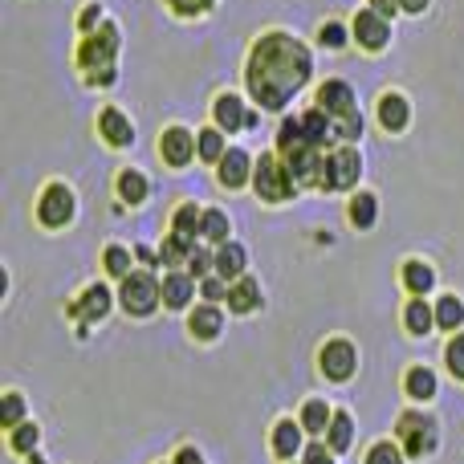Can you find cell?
Here are the masks:
<instances>
[{"label": "cell", "mask_w": 464, "mask_h": 464, "mask_svg": "<svg viewBox=\"0 0 464 464\" xmlns=\"http://www.w3.org/2000/svg\"><path fill=\"white\" fill-rule=\"evenodd\" d=\"M314 70L310 49L289 33H265L248 53L245 86L261 111H285V102L305 86Z\"/></svg>", "instance_id": "obj_1"}, {"label": "cell", "mask_w": 464, "mask_h": 464, "mask_svg": "<svg viewBox=\"0 0 464 464\" xmlns=\"http://www.w3.org/2000/svg\"><path fill=\"white\" fill-rule=\"evenodd\" d=\"M395 440L411 460H424L440 449V424L428 411H403L400 424H395Z\"/></svg>", "instance_id": "obj_2"}, {"label": "cell", "mask_w": 464, "mask_h": 464, "mask_svg": "<svg viewBox=\"0 0 464 464\" xmlns=\"http://www.w3.org/2000/svg\"><path fill=\"white\" fill-rule=\"evenodd\" d=\"M119 305L130 314V318H147V314H155L163 305V281L147 269H135L130 277H122Z\"/></svg>", "instance_id": "obj_3"}, {"label": "cell", "mask_w": 464, "mask_h": 464, "mask_svg": "<svg viewBox=\"0 0 464 464\" xmlns=\"http://www.w3.org/2000/svg\"><path fill=\"white\" fill-rule=\"evenodd\" d=\"M253 188H256V196H261L265 204H281V200H289V196L297 192V184H294V176L285 171V160H281V155H261V160H256Z\"/></svg>", "instance_id": "obj_4"}, {"label": "cell", "mask_w": 464, "mask_h": 464, "mask_svg": "<svg viewBox=\"0 0 464 464\" xmlns=\"http://www.w3.org/2000/svg\"><path fill=\"white\" fill-rule=\"evenodd\" d=\"M359 176H362V160L354 147H338L322 160V176H318V188L322 192H351L359 188Z\"/></svg>", "instance_id": "obj_5"}, {"label": "cell", "mask_w": 464, "mask_h": 464, "mask_svg": "<svg viewBox=\"0 0 464 464\" xmlns=\"http://www.w3.org/2000/svg\"><path fill=\"white\" fill-rule=\"evenodd\" d=\"M318 371L330 383H346V379L359 371V346L351 338H326L318 351Z\"/></svg>", "instance_id": "obj_6"}, {"label": "cell", "mask_w": 464, "mask_h": 464, "mask_svg": "<svg viewBox=\"0 0 464 464\" xmlns=\"http://www.w3.org/2000/svg\"><path fill=\"white\" fill-rule=\"evenodd\" d=\"M114 53H119V29L111 21H102L94 33H86V41L78 49V62H82V70L98 73V70H111Z\"/></svg>", "instance_id": "obj_7"}, {"label": "cell", "mask_w": 464, "mask_h": 464, "mask_svg": "<svg viewBox=\"0 0 464 464\" xmlns=\"http://www.w3.org/2000/svg\"><path fill=\"white\" fill-rule=\"evenodd\" d=\"M73 212H78V200H73V192L65 184H49L45 192H41L37 200V220L45 228H65L73 220Z\"/></svg>", "instance_id": "obj_8"}, {"label": "cell", "mask_w": 464, "mask_h": 464, "mask_svg": "<svg viewBox=\"0 0 464 464\" xmlns=\"http://www.w3.org/2000/svg\"><path fill=\"white\" fill-rule=\"evenodd\" d=\"M160 155L163 163H171V168H188V163L200 155V147H196V135L184 127H168L160 139Z\"/></svg>", "instance_id": "obj_9"}, {"label": "cell", "mask_w": 464, "mask_h": 464, "mask_svg": "<svg viewBox=\"0 0 464 464\" xmlns=\"http://www.w3.org/2000/svg\"><path fill=\"white\" fill-rule=\"evenodd\" d=\"M354 41H359L362 49H371V53H379V49L392 41V21H383L375 8H362V13L354 16Z\"/></svg>", "instance_id": "obj_10"}, {"label": "cell", "mask_w": 464, "mask_h": 464, "mask_svg": "<svg viewBox=\"0 0 464 464\" xmlns=\"http://www.w3.org/2000/svg\"><path fill=\"white\" fill-rule=\"evenodd\" d=\"M318 111H326L334 122L359 114V111H354V94H351V86H346V82H322V86H318Z\"/></svg>", "instance_id": "obj_11"}, {"label": "cell", "mask_w": 464, "mask_h": 464, "mask_svg": "<svg viewBox=\"0 0 464 464\" xmlns=\"http://www.w3.org/2000/svg\"><path fill=\"white\" fill-rule=\"evenodd\" d=\"M273 452H277V460L294 464L297 457L305 452V428L302 420H281L277 428H273Z\"/></svg>", "instance_id": "obj_12"}, {"label": "cell", "mask_w": 464, "mask_h": 464, "mask_svg": "<svg viewBox=\"0 0 464 464\" xmlns=\"http://www.w3.org/2000/svg\"><path fill=\"white\" fill-rule=\"evenodd\" d=\"M220 330H225V310H220L217 302L196 305L192 318H188V334H192L196 343H212V338H220Z\"/></svg>", "instance_id": "obj_13"}, {"label": "cell", "mask_w": 464, "mask_h": 464, "mask_svg": "<svg viewBox=\"0 0 464 464\" xmlns=\"http://www.w3.org/2000/svg\"><path fill=\"white\" fill-rule=\"evenodd\" d=\"M111 305H114L111 285H90L86 294L70 305V314H73V318H82V322H102L106 314H111Z\"/></svg>", "instance_id": "obj_14"}, {"label": "cell", "mask_w": 464, "mask_h": 464, "mask_svg": "<svg viewBox=\"0 0 464 464\" xmlns=\"http://www.w3.org/2000/svg\"><path fill=\"white\" fill-rule=\"evenodd\" d=\"M192 297H196V277L192 273H184V269L163 273V305H168V310H188Z\"/></svg>", "instance_id": "obj_15"}, {"label": "cell", "mask_w": 464, "mask_h": 464, "mask_svg": "<svg viewBox=\"0 0 464 464\" xmlns=\"http://www.w3.org/2000/svg\"><path fill=\"white\" fill-rule=\"evenodd\" d=\"M253 168H256V163L248 160L240 147H228V155L217 163V179H220L225 188H245L248 179H253Z\"/></svg>", "instance_id": "obj_16"}, {"label": "cell", "mask_w": 464, "mask_h": 464, "mask_svg": "<svg viewBox=\"0 0 464 464\" xmlns=\"http://www.w3.org/2000/svg\"><path fill=\"white\" fill-rule=\"evenodd\" d=\"M98 130H102V139L111 147H130V143H135V127H130V119L122 111H114V106H106V111H102Z\"/></svg>", "instance_id": "obj_17"}, {"label": "cell", "mask_w": 464, "mask_h": 464, "mask_svg": "<svg viewBox=\"0 0 464 464\" xmlns=\"http://www.w3.org/2000/svg\"><path fill=\"white\" fill-rule=\"evenodd\" d=\"M245 265H248L245 245H237V240H225V245H217V277H225L228 285H232V281L245 277Z\"/></svg>", "instance_id": "obj_18"}, {"label": "cell", "mask_w": 464, "mask_h": 464, "mask_svg": "<svg viewBox=\"0 0 464 464\" xmlns=\"http://www.w3.org/2000/svg\"><path fill=\"white\" fill-rule=\"evenodd\" d=\"M403 326H408V334L428 338L436 330V305H428L424 297H411V302L403 305Z\"/></svg>", "instance_id": "obj_19"}, {"label": "cell", "mask_w": 464, "mask_h": 464, "mask_svg": "<svg viewBox=\"0 0 464 464\" xmlns=\"http://www.w3.org/2000/svg\"><path fill=\"white\" fill-rule=\"evenodd\" d=\"M228 310L232 314H253L261 310V281L256 277H240L228 285Z\"/></svg>", "instance_id": "obj_20"}, {"label": "cell", "mask_w": 464, "mask_h": 464, "mask_svg": "<svg viewBox=\"0 0 464 464\" xmlns=\"http://www.w3.org/2000/svg\"><path fill=\"white\" fill-rule=\"evenodd\" d=\"M379 122H383V130L400 135V130L411 122V106H408V98H403V94H383V98H379Z\"/></svg>", "instance_id": "obj_21"}, {"label": "cell", "mask_w": 464, "mask_h": 464, "mask_svg": "<svg viewBox=\"0 0 464 464\" xmlns=\"http://www.w3.org/2000/svg\"><path fill=\"white\" fill-rule=\"evenodd\" d=\"M297 420H302L305 436H326L330 420H334V408H330L326 400H305L302 411H297Z\"/></svg>", "instance_id": "obj_22"}, {"label": "cell", "mask_w": 464, "mask_h": 464, "mask_svg": "<svg viewBox=\"0 0 464 464\" xmlns=\"http://www.w3.org/2000/svg\"><path fill=\"white\" fill-rule=\"evenodd\" d=\"M212 114H217V127H220V130H240V127H248V111H245V102H240L237 94H220L217 106H212Z\"/></svg>", "instance_id": "obj_23"}, {"label": "cell", "mask_w": 464, "mask_h": 464, "mask_svg": "<svg viewBox=\"0 0 464 464\" xmlns=\"http://www.w3.org/2000/svg\"><path fill=\"white\" fill-rule=\"evenodd\" d=\"M403 387H408V395L416 403H432L436 392H440V383H436V371H428V367H408V375H403Z\"/></svg>", "instance_id": "obj_24"}, {"label": "cell", "mask_w": 464, "mask_h": 464, "mask_svg": "<svg viewBox=\"0 0 464 464\" xmlns=\"http://www.w3.org/2000/svg\"><path fill=\"white\" fill-rule=\"evenodd\" d=\"M326 449L334 452V457H343V452H351V444H354V420L346 416V411H334V420H330V428H326Z\"/></svg>", "instance_id": "obj_25"}, {"label": "cell", "mask_w": 464, "mask_h": 464, "mask_svg": "<svg viewBox=\"0 0 464 464\" xmlns=\"http://www.w3.org/2000/svg\"><path fill=\"white\" fill-rule=\"evenodd\" d=\"M432 285H436L432 265H424V261H408V265H403V289H408L411 297H428V294H432Z\"/></svg>", "instance_id": "obj_26"}, {"label": "cell", "mask_w": 464, "mask_h": 464, "mask_svg": "<svg viewBox=\"0 0 464 464\" xmlns=\"http://www.w3.org/2000/svg\"><path fill=\"white\" fill-rule=\"evenodd\" d=\"M302 130H305V143H314L322 151V147H326V139L334 135V119H330L326 111H305L302 114Z\"/></svg>", "instance_id": "obj_27"}, {"label": "cell", "mask_w": 464, "mask_h": 464, "mask_svg": "<svg viewBox=\"0 0 464 464\" xmlns=\"http://www.w3.org/2000/svg\"><path fill=\"white\" fill-rule=\"evenodd\" d=\"M147 196H151V184H147L143 171H119V200H122V204L139 208Z\"/></svg>", "instance_id": "obj_28"}, {"label": "cell", "mask_w": 464, "mask_h": 464, "mask_svg": "<svg viewBox=\"0 0 464 464\" xmlns=\"http://www.w3.org/2000/svg\"><path fill=\"white\" fill-rule=\"evenodd\" d=\"M346 217H351L354 228L367 232L371 225H375V217H379V200H375L371 192H354V196H351V208H346Z\"/></svg>", "instance_id": "obj_29"}, {"label": "cell", "mask_w": 464, "mask_h": 464, "mask_svg": "<svg viewBox=\"0 0 464 464\" xmlns=\"http://www.w3.org/2000/svg\"><path fill=\"white\" fill-rule=\"evenodd\" d=\"M436 326L449 330V334H457V330L464 326V302L457 294H449V297H440V302H436Z\"/></svg>", "instance_id": "obj_30"}, {"label": "cell", "mask_w": 464, "mask_h": 464, "mask_svg": "<svg viewBox=\"0 0 464 464\" xmlns=\"http://www.w3.org/2000/svg\"><path fill=\"white\" fill-rule=\"evenodd\" d=\"M192 253H196V240L192 237H179V232H171V237L163 240V248H160L163 265H171V269L188 265V256H192Z\"/></svg>", "instance_id": "obj_31"}, {"label": "cell", "mask_w": 464, "mask_h": 464, "mask_svg": "<svg viewBox=\"0 0 464 464\" xmlns=\"http://www.w3.org/2000/svg\"><path fill=\"white\" fill-rule=\"evenodd\" d=\"M37 444H41V428L33 424V420H24L21 428H13V432H8V449H13L16 457H33V452H37Z\"/></svg>", "instance_id": "obj_32"}, {"label": "cell", "mask_w": 464, "mask_h": 464, "mask_svg": "<svg viewBox=\"0 0 464 464\" xmlns=\"http://www.w3.org/2000/svg\"><path fill=\"white\" fill-rule=\"evenodd\" d=\"M171 232H179V237H200L204 232V212L196 208V204H179L176 217H171Z\"/></svg>", "instance_id": "obj_33"}, {"label": "cell", "mask_w": 464, "mask_h": 464, "mask_svg": "<svg viewBox=\"0 0 464 464\" xmlns=\"http://www.w3.org/2000/svg\"><path fill=\"white\" fill-rule=\"evenodd\" d=\"M196 147H200V160H208V163H220V160L228 155V147H225V130H220V127L200 130V135H196Z\"/></svg>", "instance_id": "obj_34"}, {"label": "cell", "mask_w": 464, "mask_h": 464, "mask_svg": "<svg viewBox=\"0 0 464 464\" xmlns=\"http://www.w3.org/2000/svg\"><path fill=\"white\" fill-rule=\"evenodd\" d=\"M21 424H24V395L8 392L5 400H0V428L13 432V428H21Z\"/></svg>", "instance_id": "obj_35"}, {"label": "cell", "mask_w": 464, "mask_h": 464, "mask_svg": "<svg viewBox=\"0 0 464 464\" xmlns=\"http://www.w3.org/2000/svg\"><path fill=\"white\" fill-rule=\"evenodd\" d=\"M204 240H212V245H225L228 240V217L220 208H204Z\"/></svg>", "instance_id": "obj_36"}, {"label": "cell", "mask_w": 464, "mask_h": 464, "mask_svg": "<svg viewBox=\"0 0 464 464\" xmlns=\"http://www.w3.org/2000/svg\"><path fill=\"white\" fill-rule=\"evenodd\" d=\"M408 452L400 449V440H375L367 452V464H403Z\"/></svg>", "instance_id": "obj_37"}, {"label": "cell", "mask_w": 464, "mask_h": 464, "mask_svg": "<svg viewBox=\"0 0 464 464\" xmlns=\"http://www.w3.org/2000/svg\"><path fill=\"white\" fill-rule=\"evenodd\" d=\"M188 273H192V277H212V273H217V248H204V245H196V253L188 256Z\"/></svg>", "instance_id": "obj_38"}, {"label": "cell", "mask_w": 464, "mask_h": 464, "mask_svg": "<svg viewBox=\"0 0 464 464\" xmlns=\"http://www.w3.org/2000/svg\"><path fill=\"white\" fill-rule=\"evenodd\" d=\"M102 261H106V273H111V277H119V281L135 273V269H130V248H122V245H111V248H106Z\"/></svg>", "instance_id": "obj_39"}, {"label": "cell", "mask_w": 464, "mask_h": 464, "mask_svg": "<svg viewBox=\"0 0 464 464\" xmlns=\"http://www.w3.org/2000/svg\"><path fill=\"white\" fill-rule=\"evenodd\" d=\"M444 367H449V375L464 379V330L449 338V346H444Z\"/></svg>", "instance_id": "obj_40"}, {"label": "cell", "mask_w": 464, "mask_h": 464, "mask_svg": "<svg viewBox=\"0 0 464 464\" xmlns=\"http://www.w3.org/2000/svg\"><path fill=\"white\" fill-rule=\"evenodd\" d=\"M302 139H305L302 119H285V122H281V130H277V155H281V151H289L294 143H302Z\"/></svg>", "instance_id": "obj_41"}, {"label": "cell", "mask_w": 464, "mask_h": 464, "mask_svg": "<svg viewBox=\"0 0 464 464\" xmlns=\"http://www.w3.org/2000/svg\"><path fill=\"white\" fill-rule=\"evenodd\" d=\"M200 297L204 302H228V281L225 277H217V273H212V277H204L200 281Z\"/></svg>", "instance_id": "obj_42"}, {"label": "cell", "mask_w": 464, "mask_h": 464, "mask_svg": "<svg viewBox=\"0 0 464 464\" xmlns=\"http://www.w3.org/2000/svg\"><path fill=\"white\" fill-rule=\"evenodd\" d=\"M318 41H322L326 49H343V45H346V29L330 21V24H322V29H318Z\"/></svg>", "instance_id": "obj_43"}, {"label": "cell", "mask_w": 464, "mask_h": 464, "mask_svg": "<svg viewBox=\"0 0 464 464\" xmlns=\"http://www.w3.org/2000/svg\"><path fill=\"white\" fill-rule=\"evenodd\" d=\"M302 464H338V460H334V452L326 449V440H318V444H305Z\"/></svg>", "instance_id": "obj_44"}, {"label": "cell", "mask_w": 464, "mask_h": 464, "mask_svg": "<svg viewBox=\"0 0 464 464\" xmlns=\"http://www.w3.org/2000/svg\"><path fill=\"white\" fill-rule=\"evenodd\" d=\"M171 8H176L179 16H196V13H208L212 0H168Z\"/></svg>", "instance_id": "obj_45"}, {"label": "cell", "mask_w": 464, "mask_h": 464, "mask_svg": "<svg viewBox=\"0 0 464 464\" xmlns=\"http://www.w3.org/2000/svg\"><path fill=\"white\" fill-rule=\"evenodd\" d=\"M98 24H102V5H86V8H82V29L94 33Z\"/></svg>", "instance_id": "obj_46"}, {"label": "cell", "mask_w": 464, "mask_h": 464, "mask_svg": "<svg viewBox=\"0 0 464 464\" xmlns=\"http://www.w3.org/2000/svg\"><path fill=\"white\" fill-rule=\"evenodd\" d=\"M371 8H375V13L383 16V21H392V16L400 13V0H371Z\"/></svg>", "instance_id": "obj_47"}, {"label": "cell", "mask_w": 464, "mask_h": 464, "mask_svg": "<svg viewBox=\"0 0 464 464\" xmlns=\"http://www.w3.org/2000/svg\"><path fill=\"white\" fill-rule=\"evenodd\" d=\"M171 464H204V457H200L196 449H179V452H176V460H171Z\"/></svg>", "instance_id": "obj_48"}, {"label": "cell", "mask_w": 464, "mask_h": 464, "mask_svg": "<svg viewBox=\"0 0 464 464\" xmlns=\"http://www.w3.org/2000/svg\"><path fill=\"white\" fill-rule=\"evenodd\" d=\"M90 82H94V86H114V65H111V70L90 73Z\"/></svg>", "instance_id": "obj_49"}, {"label": "cell", "mask_w": 464, "mask_h": 464, "mask_svg": "<svg viewBox=\"0 0 464 464\" xmlns=\"http://www.w3.org/2000/svg\"><path fill=\"white\" fill-rule=\"evenodd\" d=\"M400 8H403V13H424L428 0H400Z\"/></svg>", "instance_id": "obj_50"}]
</instances>
